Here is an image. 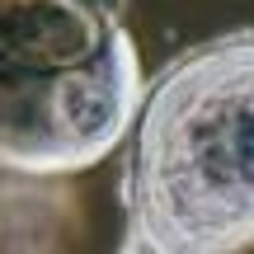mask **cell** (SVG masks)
<instances>
[{"instance_id":"cell-2","label":"cell","mask_w":254,"mask_h":254,"mask_svg":"<svg viewBox=\"0 0 254 254\" xmlns=\"http://www.w3.org/2000/svg\"><path fill=\"white\" fill-rule=\"evenodd\" d=\"M141 99V52L127 28L80 66L38 75L0 66V165L24 174H80L118 151Z\"/></svg>"},{"instance_id":"cell-4","label":"cell","mask_w":254,"mask_h":254,"mask_svg":"<svg viewBox=\"0 0 254 254\" xmlns=\"http://www.w3.org/2000/svg\"><path fill=\"white\" fill-rule=\"evenodd\" d=\"M85 212L66 174H24L0 165V254L80 250Z\"/></svg>"},{"instance_id":"cell-3","label":"cell","mask_w":254,"mask_h":254,"mask_svg":"<svg viewBox=\"0 0 254 254\" xmlns=\"http://www.w3.org/2000/svg\"><path fill=\"white\" fill-rule=\"evenodd\" d=\"M127 19V0H0V66L62 71L80 66Z\"/></svg>"},{"instance_id":"cell-1","label":"cell","mask_w":254,"mask_h":254,"mask_svg":"<svg viewBox=\"0 0 254 254\" xmlns=\"http://www.w3.org/2000/svg\"><path fill=\"white\" fill-rule=\"evenodd\" d=\"M123 250H254V28L189 47L146 85L123 165Z\"/></svg>"}]
</instances>
